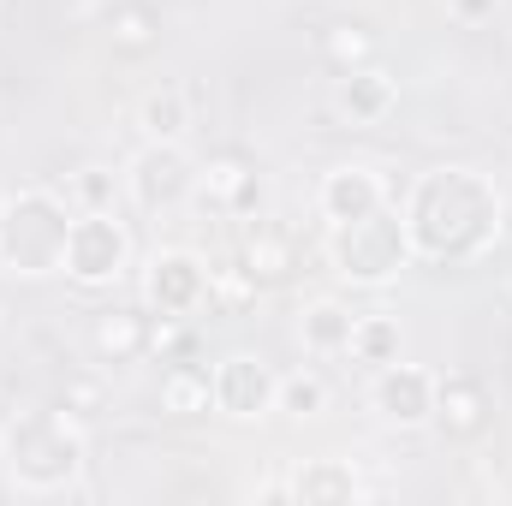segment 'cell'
<instances>
[{
	"label": "cell",
	"mask_w": 512,
	"mask_h": 506,
	"mask_svg": "<svg viewBox=\"0 0 512 506\" xmlns=\"http://www.w3.org/2000/svg\"><path fill=\"white\" fill-rule=\"evenodd\" d=\"M161 411L167 417H203L215 411V370L191 358H167L161 370Z\"/></svg>",
	"instance_id": "obj_15"
},
{
	"label": "cell",
	"mask_w": 512,
	"mask_h": 506,
	"mask_svg": "<svg viewBox=\"0 0 512 506\" xmlns=\"http://www.w3.org/2000/svg\"><path fill=\"white\" fill-rule=\"evenodd\" d=\"M435 423L453 441H477L495 423V393L483 376H435Z\"/></svg>",
	"instance_id": "obj_12"
},
{
	"label": "cell",
	"mask_w": 512,
	"mask_h": 506,
	"mask_svg": "<svg viewBox=\"0 0 512 506\" xmlns=\"http://www.w3.org/2000/svg\"><path fill=\"white\" fill-rule=\"evenodd\" d=\"M370 405L382 411V423H393V429H423V423H435V376L393 358V364L376 370Z\"/></svg>",
	"instance_id": "obj_10"
},
{
	"label": "cell",
	"mask_w": 512,
	"mask_h": 506,
	"mask_svg": "<svg viewBox=\"0 0 512 506\" xmlns=\"http://www.w3.org/2000/svg\"><path fill=\"white\" fill-rule=\"evenodd\" d=\"M78 197H84V209H114V173L108 167H84L78 173Z\"/></svg>",
	"instance_id": "obj_25"
},
{
	"label": "cell",
	"mask_w": 512,
	"mask_h": 506,
	"mask_svg": "<svg viewBox=\"0 0 512 506\" xmlns=\"http://www.w3.org/2000/svg\"><path fill=\"white\" fill-rule=\"evenodd\" d=\"M131 268V227L114 209H78L66 239V274L78 286H114Z\"/></svg>",
	"instance_id": "obj_5"
},
{
	"label": "cell",
	"mask_w": 512,
	"mask_h": 506,
	"mask_svg": "<svg viewBox=\"0 0 512 506\" xmlns=\"http://www.w3.org/2000/svg\"><path fill=\"white\" fill-rule=\"evenodd\" d=\"M0 453H6L12 489H24V495H60V489H72L84 477V459H90L84 429L66 411H24V417H12Z\"/></svg>",
	"instance_id": "obj_2"
},
{
	"label": "cell",
	"mask_w": 512,
	"mask_h": 506,
	"mask_svg": "<svg viewBox=\"0 0 512 506\" xmlns=\"http://www.w3.org/2000/svg\"><path fill=\"white\" fill-rule=\"evenodd\" d=\"M399 215H405L417 262H447V268L489 256L501 245V227H507V203H501L495 179L477 173V167H429V173H417Z\"/></svg>",
	"instance_id": "obj_1"
},
{
	"label": "cell",
	"mask_w": 512,
	"mask_h": 506,
	"mask_svg": "<svg viewBox=\"0 0 512 506\" xmlns=\"http://www.w3.org/2000/svg\"><path fill=\"white\" fill-rule=\"evenodd\" d=\"M274 399H280V376H274L262 358L233 352V358L215 364V411H221V417H233V423H256V417L274 411Z\"/></svg>",
	"instance_id": "obj_9"
},
{
	"label": "cell",
	"mask_w": 512,
	"mask_h": 506,
	"mask_svg": "<svg viewBox=\"0 0 512 506\" xmlns=\"http://www.w3.org/2000/svg\"><path fill=\"white\" fill-rule=\"evenodd\" d=\"M322 54H328L340 72H352V66H370V60H376V36H370V24H334V30L322 36Z\"/></svg>",
	"instance_id": "obj_23"
},
{
	"label": "cell",
	"mask_w": 512,
	"mask_h": 506,
	"mask_svg": "<svg viewBox=\"0 0 512 506\" xmlns=\"http://www.w3.org/2000/svg\"><path fill=\"white\" fill-rule=\"evenodd\" d=\"M197 197H203V209H221V215H262V203H268V179L256 173V161L245 155H209V161H197Z\"/></svg>",
	"instance_id": "obj_8"
},
{
	"label": "cell",
	"mask_w": 512,
	"mask_h": 506,
	"mask_svg": "<svg viewBox=\"0 0 512 506\" xmlns=\"http://www.w3.org/2000/svg\"><path fill=\"white\" fill-rule=\"evenodd\" d=\"M239 268L251 274L256 286L262 280H286L292 274V239L274 233V227H256L251 239H245V251H239Z\"/></svg>",
	"instance_id": "obj_20"
},
{
	"label": "cell",
	"mask_w": 512,
	"mask_h": 506,
	"mask_svg": "<svg viewBox=\"0 0 512 506\" xmlns=\"http://www.w3.org/2000/svg\"><path fill=\"white\" fill-rule=\"evenodd\" d=\"M209 304L215 310H245V304H256V280L245 268H209Z\"/></svg>",
	"instance_id": "obj_24"
},
{
	"label": "cell",
	"mask_w": 512,
	"mask_h": 506,
	"mask_svg": "<svg viewBox=\"0 0 512 506\" xmlns=\"http://www.w3.org/2000/svg\"><path fill=\"white\" fill-rule=\"evenodd\" d=\"M286 495L304 506H346L364 495V477L346 465V459H310L286 477Z\"/></svg>",
	"instance_id": "obj_14"
},
{
	"label": "cell",
	"mask_w": 512,
	"mask_h": 506,
	"mask_svg": "<svg viewBox=\"0 0 512 506\" xmlns=\"http://www.w3.org/2000/svg\"><path fill=\"white\" fill-rule=\"evenodd\" d=\"M137 126H143V143H185V126H191V102L179 84H161L137 102Z\"/></svg>",
	"instance_id": "obj_18"
},
{
	"label": "cell",
	"mask_w": 512,
	"mask_h": 506,
	"mask_svg": "<svg viewBox=\"0 0 512 506\" xmlns=\"http://www.w3.org/2000/svg\"><path fill=\"white\" fill-rule=\"evenodd\" d=\"M447 12H453L459 24H489V18L501 12V0H447Z\"/></svg>",
	"instance_id": "obj_26"
},
{
	"label": "cell",
	"mask_w": 512,
	"mask_h": 506,
	"mask_svg": "<svg viewBox=\"0 0 512 506\" xmlns=\"http://www.w3.org/2000/svg\"><path fill=\"white\" fill-rule=\"evenodd\" d=\"M393 108H399V84L387 78L376 60L340 72V84H334V114H340L346 126H382Z\"/></svg>",
	"instance_id": "obj_13"
},
{
	"label": "cell",
	"mask_w": 512,
	"mask_h": 506,
	"mask_svg": "<svg viewBox=\"0 0 512 506\" xmlns=\"http://www.w3.org/2000/svg\"><path fill=\"white\" fill-rule=\"evenodd\" d=\"M143 298L155 316H197L209 304V262L185 245H167V251L149 256V274H143Z\"/></svg>",
	"instance_id": "obj_7"
},
{
	"label": "cell",
	"mask_w": 512,
	"mask_h": 506,
	"mask_svg": "<svg viewBox=\"0 0 512 506\" xmlns=\"http://www.w3.org/2000/svg\"><path fill=\"white\" fill-rule=\"evenodd\" d=\"M108 36H114L120 54H149V48L161 42V12H155L149 0H114V12H108Z\"/></svg>",
	"instance_id": "obj_19"
},
{
	"label": "cell",
	"mask_w": 512,
	"mask_h": 506,
	"mask_svg": "<svg viewBox=\"0 0 512 506\" xmlns=\"http://www.w3.org/2000/svg\"><path fill=\"white\" fill-rule=\"evenodd\" d=\"M399 346H405V334H399L393 316H358V328H352V358H358V364L382 370V364L399 358Z\"/></svg>",
	"instance_id": "obj_21"
},
{
	"label": "cell",
	"mask_w": 512,
	"mask_h": 506,
	"mask_svg": "<svg viewBox=\"0 0 512 506\" xmlns=\"http://www.w3.org/2000/svg\"><path fill=\"white\" fill-rule=\"evenodd\" d=\"M352 328H358V316H352L340 298H316V304H304V316H298V334H304V346H310L316 358L352 352Z\"/></svg>",
	"instance_id": "obj_17"
},
{
	"label": "cell",
	"mask_w": 512,
	"mask_h": 506,
	"mask_svg": "<svg viewBox=\"0 0 512 506\" xmlns=\"http://www.w3.org/2000/svg\"><path fill=\"white\" fill-rule=\"evenodd\" d=\"M126 191L143 215H173L197 197V161L185 143H143L126 173Z\"/></svg>",
	"instance_id": "obj_6"
},
{
	"label": "cell",
	"mask_w": 512,
	"mask_h": 506,
	"mask_svg": "<svg viewBox=\"0 0 512 506\" xmlns=\"http://www.w3.org/2000/svg\"><path fill=\"white\" fill-rule=\"evenodd\" d=\"M328 262L340 280L352 286H387L399 280L417 251H411V233H405V215L382 203L376 215H358V221H334L328 227Z\"/></svg>",
	"instance_id": "obj_4"
},
{
	"label": "cell",
	"mask_w": 512,
	"mask_h": 506,
	"mask_svg": "<svg viewBox=\"0 0 512 506\" xmlns=\"http://www.w3.org/2000/svg\"><path fill=\"white\" fill-rule=\"evenodd\" d=\"M72 203L48 185H24L12 197H0V268L42 280V274H66V239H72Z\"/></svg>",
	"instance_id": "obj_3"
},
{
	"label": "cell",
	"mask_w": 512,
	"mask_h": 506,
	"mask_svg": "<svg viewBox=\"0 0 512 506\" xmlns=\"http://www.w3.org/2000/svg\"><path fill=\"white\" fill-rule=\"evenodd\" d=\"M382 203H387V179L376 173V167H364V161H346V167L322 173V185H316V209H322L328 227H334V221L376 215Z\"/></svg>",
	"instance_id": "obj_11"
},
{
	"label": "cell",
	"mask_w": 512,
	"mask_h": 506,
	"mask_svg": "<svg viewBox=\"0 0 512 506\" xmlns=\"http://www.w3.org/2000/svg\"><path fill=\"white\" fill-rule=\"evenodd\" d=\"M274 411H286V417H322V411H328V381L316 376V370L280 376V399H274Z\"/></svg>",
	"instance_id": "obj_22"
},
{
	"label": "cell",
	"mask_w": 512,
	"mask_h": 506,
	"mask_svg": "<svg viewBox=\"0 0 512 506\" xmlns=\"http://www.w3.org/2000/svg\"><path fill=\"white\" fill-rule=\"evenodd\" d=\"M149 328H155V316H143V310H108V316H96V358L102 364H137L143 352H149Z\"/></svg>",
	"instance_id": "obj_16"
}]
</instances>
